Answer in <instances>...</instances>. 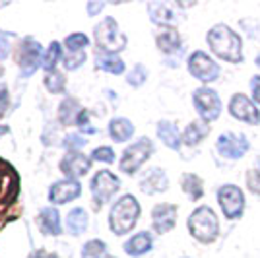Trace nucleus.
<instances>
[{
  "label": "nucleus",
  "instance_id": "f257e3e1",
  "mask_svg": "<svg viewBox=\"0 0 260 258\" xmlns=\"http://www.w3.org/2000/svg\"><path fill=\"white\" fill-rule=\"evenodd\" d=\"M208 45L214 53L221 58L233 64L243 62V41L237 33L233 31L229 25L217 23L208 31Z\"/></svg>",
  "mask_w": 260,
  "mask_h": 258
},
{
  "label": "nucleus",
  "instance_id": "412c9836",
  "mask_svg": "<svg viewBox=\"0 0 260 258\" xmlns=\"http://www.w3.org/2000/svg\"><path fill=\"white\" fill-rule=\"evenodd\" d=\"M157 136H159V140H161L167 148H171V150H181L183 136H181V132H179V128L175 126L173 122L161 120V122L157 124Z\"/></svg>",
  "mask_w": 260,
  "mask_h": 258
},
{
  "label": "nucleus",
  "instance_id": "423d86ee",
  "mask_svg": "<svg viewBox=\"0 0 260 258\" xmlns=\"http://www.w3.org/2000/svg\"><path fill=\"white\" fill-rule=\"evenodd\" d=\"M120 188V179L115 173L101 169L93 175L91 179V196H93V204L95 208H101L103 204H107L109 200L119 192Z\"/></svg>",
  "mask_w": 260,
  "mask_h": 258
},
{
  "label": "nucleus",
  "instance_id": "393cba45",
  "mask_svg": "<svg viewBox=\"0 0 260 258\" xmlns=\"http://www.w3.org/2000/svg\"><path fill=\"white\" fill-rule=\"evenodd\" d=\"M181 186H183V190L188 194V198L190 200H200L202 198V194H204V186H202V179L194 175V173H184L183 177H181Z\"/></svg>",
  "mask_w": 260,
  "mask_h": 258
},
{
  "label": "nucleus",
  "instance_id": "b1692460",
  "mask_svg": "<svg viewBox=\"0 0 260 258\" xmlns=\"http://www.w3.org/2000/svg\"><path fill=\"white\" fill-rule=\"evenodd\" d=\"M95 66L103 72H109V74L119 76L124 72V62L119 54H111V53H101L98 51L95 54Z\"/></svg>",
  "mask_w": 260,
  "mask_h": 258
},
{
  "label": "nucleus",
  "instance_id": "c85d7f7f",
  "mask_svg": "<svg viewBox=\"0 0 260 258\" xmlns=\"http://www.w3.org/2000/svg\"><path fill=\"white\" fill-rule=\"evenodd\" d=\"M68 53H86V47H89V37L86 33H70L64 39Z\"/></svg>",
  "mask_w": 260,
  "mask_h": 258
},
{
  "label": "nucleus",
  "instance_id": "473e14b6",
  "mask_svg": "<svg viewBox=\"0 0 260 258\" xmlns=\"http://www.w3.org/2000/svg\"><path fill=\"white\" fill-rule=\"evenodd\" d=\"M86 62V53H66L62 56V66L66 70H78Z\"/></svg>",
  "mask_w": 260,
  "mask_h": 258
},
{
  "label": "nucleus",
  "instance_id": "5701e85b",
  "mask_svg": "<svg viewBox=\"0 0 260 258\" xmlns=\"http://www.w3.org/2000/svg\"><path fill=\"white\" fill-rule=\"evenodd\" d=\"M132 134H134V124L130 122L128 118L117 117L109 122V136L115 142H119V144L130 140Z\"/></svg>",
  "mask_w": 260,
  "mask_h": 258
},
{
  "label": "nucleus",
  "instance_id": "ea45409f",
  "mask_svg": "<svg viewBox=\"0 0 260 258\" xmlns=\"http://www.w3.org/2000/svg\"><path fill=\"white\" fill-rule=\"evenodd\" d=\"M103 6H105L103 2H87V14L89 16H95L98 12L103 10Z\"/></svg>",
  "mask_w": 260,
  "mask_h": 258
},
{
  "label": "nucleus",
  "instance_id": "37998d69",
  "mask_svg": "<svg viewBox=\"0 0 260 258\" xmlns=\"http://www.w3.org/2000/svg\"><path fill=\"white\" fill-rule=\"evenodd\" d=\"M47 258H58V256H56V254H49Z\"/></svg>",
  "mask_w": 260,
  "mask_h": 258
},
{
  "label": "nucleus",
  "instance_id": "f3484780",
  "mask_svg": "<svg viewBox=\"0 0 260 258\" xmlns=\"http://www.w3.org/2000/svg\"><path fill=\"white\" fill-rule=\"evenodd\" d=\"M148 12H150L152 22L161 25V27H173L175 23L179 22L177 12L173 10V6L171 4H165V2H152L148 6Z\"/></svg>",
  "mask_w": 260,
  "mask_h": 258
},
{
  "label": "nucleus",
  "instance_id": "a18cd8bd",
  "mask_svg": "<svg viewBox=\"0 0 260 258\" xmlns=\"http://www.w3.org/2000/svg\"><path fill=\"white\" fill-rule=\"evenodd\" d=\"M183 258H188V256H183Z\"/></svg>",
  "mask_w": 260,
  "mask_h": 258
},
{
  "label": "nucleus",
  "instance_id": "72a5a7b5",
  "mask_svg": "<svg viewBox=\"0 0 260 258\" xmlns=\"http://www.w3.org/2000/svg\"><path fill=\"white\" fill-rule=\"evenodd\" d=\"M86 144H87L86 136H84V134H76V132H74V134H68L64 138V142H62V146H64L68 151H80Z\"/></svg>",
  "mask_w": 260,
  "mask_h": 258
},
{
  "label": "nucleus",
  "instance_id": "a878e982",
  "mask_svg": "<svg viewBox=\"0 0 260 258\" xmlns=\"http://www.w3.org/2000/svg\"><path fill=\"white\" fill-rule=\"evenodd\" d=\"M80 105H78V101L74 97H66L64 101L60 103V109H58V120L62 122V124H76V118L80 115Z\"/></svg>",
  "mask_w": 260,
  "mask_h": 258
},
{
  "label": "nucleus",
  "instance_id": "f8f14e48",
  "mask_svg": "<svg viewBox=\"0 0 260 258\" xmlns=\"http://www.w3.org/2000/svg\"><path fill=\"white\" fill-rule=\"evenodd\" d=\"M229 113L237 120H243L247 124H258L260 122V111L256 109V105L250 101L247 95L243 93H235L229 101Z\"/></svg>",
  "mask_w": 260,
  "mask_h": 258
},
{
  "label": "nucleus",
  "instance_id": "7c9ffc66",
  "mask_svg": "<svg viewBox=\"0 0 260 258\" xmlns=\"http://www.w3.org/2000/svg\"><path fill=\"white\" fill-rule=\"evenodd\" d=\"M45 87L51 91V93H64L66 89V78L60 72H47L45 76Z\"/></svg>",
  "mask_w": 260,
  "mask_h": 258
},
{
  "label": "nucleus",
  "instance_id": "7ed1b4c3",
  "mask_svg": "<svg viewBox=\"0 0 260 258\" xmlns=\"http://www.w3.org/2000/svg\"><path fill=\"white\" fill-rule=\"evenodd\" d=\"M188 231L200 243H214L219 235V221L212 208L200 206L188 217Z\"/></svg>",
  "mask_w": 260,
  "mask_h": 258
},
{
  "label": "nucleus",
  "instance_id": "aec40b11",
  "mask_svg": "<svg viewBox=\"0 0 260 258\" xmlns=\"http://www.w3.org/2000/svg\"><path fill=\"white\" fill-rule=\"evenodd\" d=\"M157 47L165 54H175L179 53V51H183L181 49V35H179V31L175 27H163L159 35H157Z\"/></svg>",
  "mask_w": 260,
  "mask_h": 258
},
{
  "label": "nucleus",
  "instance_id": "c03bdc74",
  "mask_svg": "<svg viewBox=\"0 0 260 258\" xmlns=\"http://www.w3.org/2000/svg\"><path fill=\"white\" fill-rule=\"evenodd\" d=\"M258 173H260V159H258Z\"/></svg>",
  "mask_w": 260,
  "mask_h": 258
},
{
  "label": "nucleus",
  "instance_id": "2f4dec72",
  "mask_svg": "<svg viewBox=\"0 0 260 258\" xmlns=\"http://www.w3.org/2000/svg\"><path fill=\"white\" fill-rule=\"evenodd\" d=\"M148 78V70L142 64H136L132 70L128 72V78H126V84L132 87H140Z\"/></svg>",
  "mask_w": 260,
  "mask_h": 258
},
{
  "label": "nucleus",
  "instance_id": "4be33fe9",
  "mask_svg": "<svg viewBox=\"0 0 260 258\" xmlns=\"http://www.w3.org/2000/svg\"><path fill=\"white\" fill-rule=\"evenodd\" d=\"M87 225H89V217H87V212L84 208H74V210L68 212V215H66V229H68L70 235H82L87 229Z\"/></svg>",
  "mask_w": 260,
  "mask_h": 258
},
{
  "label": "nucleus",
  "instance_id": "1a4fd4ad",
  "mask_svg": "<svg viewBox=\"0 0 260 258\" xmlns=\"http://www.w3.org/2000/svg\"><path fill=\"white\" fill-rule=\"evenodd\" d=\"M217 202L225 217L237 219L245 212V194L235 184H223L217 190Z\"/></svg>",
  "mask_w": 260,
  "mask_h": 258
},
{
  "label": "nucleus",
  "instance_id": "9b49d317",
  "mask_svg": "<svg viewBox=\"0 0 260 258\" xmlns=\"http://www.w3.org/2000/svg\"><path fill=\"white\" fill-rule=\"evenodd\" d=\"M250 144L245 134H235V132H223L217 138V151L228 157V159H239L249 151Z\"/></svg>",
  "mask_w": 260,
  "mask_h": 258
},
{
  "label": "nucleus",
  "instance_id": "cd10ccee",
  "mask_svg": "<svg viewBox=\"0 0 260 258\" xmlns=\"http://www.w3.org/2000/svg\"><path fill=\"white\" fill-rule=\"evenodd\" d=\"M58 62H62V47L58 41H53V43L49 45V49H47V53L43 56V68L47 72H53L54 66L58 64Z\"/></svg>",
  "mask_w": 260,
  "mask_h": 258
},
{
  "label": "nucleus",
  "instance_id": "20e7f679",
  "mask_svg": "<svg viewBox=\"0 0 260 258\" xmlns=\"http://www.w3.org/2000/svg\"><path fill=\"white\" fill-rule=\"evenodd\" d=\"M95 43H98L101 53L119 54L120 51L126 49V37L119 29V23L115 22V18L107 16L103 22L95 25Z\"/></svg>",
  "mask_w": 260,
  "mask_h": 258
},
{
  "label": "nucleus",
  "instance_id": "f03ea898",
  "mask_svg": "<svg viewBox=\"0 0 260 258\" xmlns=\"http://www.w3.org/2000/svg\"><path fill=\"white\" fill-rule=\"evenodd\" d=\"M140 217V204L132 194H124L113 204L109 214V227L115 235H126L134 225L138 223Z\"/></svg>",
  "mask_w": 260,
  "mask_h": 258
},
{
  "label": "nucleus",
  "instance_id": "ddd939ff",
  "mask_svg": "<svg viewBox=\"0 0 260 258\" xmlns=\"http://www.w3.org/2000/svg\"><path fill=\"white\" fill-rule=\"evenodd\" d=\"M91 157H87L80 151H68L62 162H60V171L64 173L66 179L78 181L80 177H86L87 171L91 169Z\"/></svg>",
  "mask_w": 260,
  "mask_h": 258
},
{
  "label": "nucleus",
  "instance_id": "79ce46f5",
  "mask_svg": "<svg viewBox=\"0 0 260 258\" xmlns=\"http://www.w3.org/2000/svg\"><path fill=\"white\" fill-rule=\"evenodd\" d=\"M256 66H260V54L256 56Z\"/></svg>",
  "mask_w": 260,
  "mask_h": 258
},
{
  "label": "nucleus",
  "instance_id": "0eeeda50",
  "mask_svg": "<svg viewBox=\"0 0 260 258\" xmlns=\"http://www.w3.org/2000/svg\"><path fill=\"white\" fill-rule=\"evenodd\" d=\"M192 103H194L198 115L202 122H212L221 115V99L212 87H200L192 93Z\"/></svg>",
  "mask_w": 260,
  "mask_h": 258
},
{
  "label": "nucleus",
  "instance_id": "a211bd4d",
  "mask_svg": "<svg viewBox=\"0 0 260 258\" xmlns=\"http://www.w3.org/2000/svg\"><path fill=\"white\" fill-rule=\"evenodd\" d=\"M37 223H39V229L45 235H60L62 233V225H60V214L58 210L49 206V208H43L39 215H37Z\"/></svg>",
  "mask_w": 260,
  "mask_h": 258
},
{
  "label": "nucleus",
  "instance_id": "39448f33",
  "mask_svg": "<svg viewBox=\"0 0 260 258\" xmlns=\"http://www.w3.org/2000/svg\"><path fill=\"white\" fill-rule=\"evenodd\" d=\"M153 153V142L150 138H138L134 144H130L128 148L122 153L120 159V171L132 175L140 169L144 163L150 159V155Z\"/></svg>",
  "mask_w": 260,
  "mask_h": 258
},
{
  "label": "nucleus",
  "instance_id": "a19ab883",
  "mask_svg": "<svg viewBox=\"0 0 260 258\" xmlns=\"http://www.w3.org/2000/svg\"><path fill=\"white\" fill-rule=\"evenodd\" d=\"M8 132H10V128H8V126H0V138H2L4 134H8Z\"/></svg>",
  "mask_w": 260,
  "mask_h": 258
},
{
  "label": "nucleus",
  "instance_id": "58836bf2",
  "mask_svg": "<svg viewBox=\"0 0 260 258\" xmlns=\"http://www.w3.org/2000/svg\"><path fill=\"white\" fill-rule=\"evenodd\" d=\"M250 89H252V97H254V101L260 105V76H254V78L250 80Z\"/></svg>",
  "mask_w": 260,
  "mask_h": 258
},
{
  "label": "nucleus",
  "instance_id": "6e6552de",
  "mask_svg": "<svg viewBox=\"0 0 260 258\" xmlns=\"http://www.w3.org/2000/svg\"><path fill=\"white\" fill-rule=\"evenodd\" d=\"M43 47L39 41H35L31 37H25L20 47V56H18V64L22 70L23 78H29L37 72V68L43 66Z\"/></svg>",
  "mask_w": 260,
  "mask_h": 258
},
{
  "label": "nucleus",
  "instance_id": "6ab92c4d",
  "mask_svg": "<svg viewBox=\"0 0 260 258\" xmlns=\"http://www.w3.org/2000/svg\"><path fill=\"white\" fill-rule=\"evenodd\" d=\"M153 247V239L152 235L148 233V231H140V233H136V235H132L124 243V252L128 254V256H144L146 252H150Z\"/></svg>",
  "mask_w": 260,
  "mask_h": 258
},
{
  "label": "nucleus",
  "instance_id": "f704fd0d",
  "mask_svg": "<svg viewBox=\"0 0 260 258\" xmlns=\"http://www.w3.org/2000/svg\"><path fill=\"white\" fill-rule=\"evenodd\" d=\"M91 162H101V163H113L115 162V151L109 146H101L91 151Z\"/></svg>",
  "mask_w": 260,
  "mask_h": 258
},
{
  "label": "nucleus",
  "instance_id": "bb28decb",
  "mask_svg": "<svg viewBox=\"0 0 260 258\" xmlns=\"http://www.w3.org/2000/svg\"><path fill=\"white\" fill-rule=\"evenodd\" d=\"M208 132H210V126H208L206 122H190L183 132V144L196 146V144H200V142L204 140V136H206Z\"/></svg>",
  "mask_w": 260,
  "mask_h": 258
},
{
  "label": "nucleus",
  "instance_id": "9d476101",
  "mask_svg": "<svg viewBox=\"0 0 260 258\" xmlns=\"http://www.w3.org/2000/svg\"><path fill=\"white\" fill-rule=\"evenodd\" d=\"M188 72L200 82H216L219 78V64L204 51H196L188 56Z\"/></svg>",
  "mask_w": 260,
  "mask_h": 258
},
{
  "label": "nucleus",
  "instance_id": "c9c22d12",
  "mask_svg": "<svg viewBox=\"0 0 260 258\" xmlns=\"http://www.w3.org/2000/svg\"><path fill=\"white\" fill-rule=\"evenodd\" d=\"M10 105V95H8V89L6 87H0V118L6 115Z\"/></svg>",
  "mask_w": 260,
  "mask_h": 258
},
{
  "label": "nucleus",
  "instance_id": "4468645a",
  "mask_svg": "<svg viewBox=\"0 0 260 258\" xmlns=\"http://www.w3.org/2000/svg\"><path fill=\"white\" fill-rule=\"evenodd\" d=\"M80 194H82V184L72 179H62V181L53 183V186L49 188V200L51 204L60 206L76 200Z\"/></svg>",
  "mask_w": 260,
  "mask_h": 258
},
{
  "label": "nucleus",
  "instance_id": "2eb2a0df",
  "mask_svg": "<svg viewBox=\"0 0 260 258\" xmlns=\"http://www.w3.org/2000/svg\"><path fill=\"white\" fill-rule=\"evenodd\" d=\"M177 223V206L175 204H157L152 210V225L155 233H167Z\"/></svg>",
  "mask_w": 260,
  "mask_h": 258
},
{
  "label": "nucleus",
  "instance_id": "dca6fc26",
  "mask_svg": "<svg viewBox=\"0 0 260 258\" xmlns=\"http://www.w3.org/2000/svg\"><path fill=\"white\" fill-rule=\"evenodd\" d=\"M167 186H169V179H167L165 171L159 169V167L150 169V171L142 177V181H140V190L144 194L163 192V190H167Z\"/></svg>",
  "mask_w": 260,
  "mask_h": 258
},
{
  "label": "nucleus",
  "instance_id": "4c0bfd02",
  "mask_svg": "<svg viewBox=\"0 0 260 258\" xmlns=\"http://www.w3.org/2000/svg\"><path fill=\"white\" fill-rule=\"evenodd\" d=\"M249 186L252 192H260V173L258 171H250L249 173Z\"/></svg>",
  "mask_w": 260,
  "mask_h": 258
},
{
  "label": "nucleus",
  "instance_id": "c756f323",
  "mask_svg": "<svg viewBox=\"0 0 260 258\" xmlns=\"http://www.w3.org/2000/svg\"><path fill=\"white\" fill-rule=\"evenodd\" d=\"M82 258H109L107 256V245L99 239L87 241L82 248Z\"/></svg>",
  "mask_w": 260,
  "mask_h": 258
},
{
  "label": "nucleus",
  "instance_id": "e433bc0d",
  "mask_svg": "<svg viewBox=\"0 0 260 258\" xmlns=\"http://www.w3.org/2000/svg\"><path fill=\"white\" fill-rule=\"evenodd\" d=\"M8 37H12V35L0 33V58H6L10 54V41H8Z\"/></svg>",
  "mask_w": 260,
  "mask_h": 258
}]
</instances>
